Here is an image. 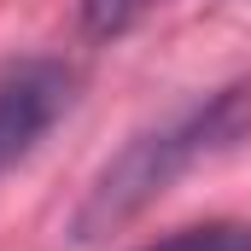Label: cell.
<instances>
[{
  "label": "cell",
  "instance_id": "obj_2",
  "mask_svg": "<svg viewBox=\"0 0 251 251\" xmlns=\"http://www.w3.org/2000/svg\"><path fill=\"white\" fill-rule=\"evenodd\" d=\"M70 100L76 70L59 59H18L0 70V176L41 146V134L70 111Z\"/></svg>",
  "mask_w": 251,
  "mask_h": 251
},
{
  "label": "cell",
  "instance_id": "obj_3",
  "mask_svg": "<svg viewBox=\"0 0 251 251\" xmlns=\"http://www.w3.org/2000/svg\"><path fill=\"white\" fill-rule=\"evenodd\" d=\"M140 251H251V228L246 222H204V228H181V234H164Z\"/></svg>",
  "mask_w": 251,
  "mask_h": 251
},
{
  "label": "cell",
  "instance_id": "obj_4",
  "mask_svg": "<svg viewBox=\"0 0 251 251\" xmlns=\"http://www.w3.org/2000/svg\"><path fill=\"white\" fill-rule=\"evenodd\" d=\"M152 6H164V0H82V29L100 35V41H111V35L134 29Z\"/></svg>",
  "mask_w": 251,
  "mask_h": 251
},
{
  "label": "cell",
  "instance_id": "obj_1",
  "mask_svg": "<svg viewBox=\"0 0 251 251\" xmlns=\"http://www.w3.org/2000/svg\"><path fill=\"white\" fill-rule=\"evenodd\" d=\"M246 128H251V88H222V94L199 100V105H187V111H176L170 123L134 134L123 152L100 170V181L88 187L76 222H70V240L88 246V240L123 228L128 216H140L158 193L176 187L193 164L228 152Z\"/></svg>",
  "mask_w": 251,
  "mask_h": 251
}]
</instances>
